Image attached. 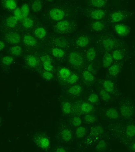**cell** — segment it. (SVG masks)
Wrapping results in <instances>:
<instances>
[{
    "label": "cell",
    "instance_id": "1",
    "mask_svg": "<svg viewBox=\"0 0 135 152\" xmlns=\"http://www.w3.org/2000/svg\"><path fill=\"white\" fill-rule=\"evenodd\" d=\"M69 62L76 67H80L83 63V58L80 54L73 52L70 54L69 56Z\"/></svg>",
    "mask_w": 135,
    "mask_h": 152
},
{
    "label": "cell",
    "instance_id": "2",
    "mask_svg": "<svg viewBox=\"0 0 135 152\" xmlns=\"http://www.w3.org/2000/svg\"><path fill=\"white\" fill-rule=\"evenodd\" d=\"M35 142L39 147L43 149H47L50 145L49 139L41 135H38L35 138Z\"/></svg>",
    "mask_w": 135,
    "mask_h": 152
},
{
    "label": "cell",
    "instance_id": "3",
    "mask_svg": "<svg viewBox=\"0 0 135 152\" xmlns=\"http://www.w3.org/2000/svg\"><path fill=\"white\" fill-rule=\"evenodd\" d=\"M50 16L54 20L59 21L64 17L65 13L62 10L59 9H53L50 11Z\"/></svg>",
    "mask_w": 135,
    "mask_h": 152
},
{
    "label": "cell",
    "instance_id": "4",
    "mask_svg": "<svg viewBox=\"0 0 135 152\" xmlns=\"http://www.w3.org/2000/svg\"><path fill=\"white\" fill-rule=\"evenodd\" d=\"M70 23L66 20L59 22L56 25L57 31L61 33L67 32L70 29Z\"/></svg>",
    "mask_w": 135,
    "mask_h": 152
},
{
    "label": "cell",
    "instance_id": "5",
    "mask_svg": "<svg viewBox=\"0 0 135 152\" xmlns=\"http://www.w3.org/2000/svg\"><path fill=\"white\" fill-rule=\"evenodd\" d=\"M115 29L116 33L120 36H126L129 32V27L122 24L116 25L115 27Z\"/></svg>",
    "mask_w": 135,
    "mask_h": 152
},
{
    "label": "cell",
    "instance_id": "6",
    "mask_svg": "<svg viewBox=\"0 0 135 152\" xmlns=\"http://www.w3.org/2000/svg\"><path fill=\"white\" fill-rule=\"evenodd\" d=\"M6 37L7 41L11 43L17 44L20 41V36L16 33H9L6 35Z\"/></svg>",
    "mask_w": 135,
    "mask_h": 152
},
{
    "label": "cell",
    "instance_id": "7",
    "mask_svg": "<svg viewBox=\"0 0 135 152\" xmlns=\"http://www.w3.org/2000/svg\"><path fill=\"white\" fill-rule=\"evenodd\" d=\"M120 112L123 116L127 118L131 117L133 114L132 109L127 105H122L120 108Z\"/></svg>",
    "mask_w": 135,
    "mask_h": 152
},
{
    "label": "cell",
    "instance_id": "8",
    "mask_svg": "<svg viewBox=\"0 0 135 152\" xmlns=\"http://www.w3.org/2000/svg\"><path fill=\"white\" fill-rule=\"evenodd\" d=\"M103 44L105 49L107 50H111L115 48L116 43L112 38H109L104 40Z\"/></svg>",
    "mask_w": 135,
    "mask_h": 152
},
{
    "label": "cell",
    "instance_id": "9",
    "mask_svg": "<svg viewBox=\"0 0 135 152\" xmlns=\"http://www.w3.org/2000/svg\"><path fill=\"white\" fill-rule=\"evenodd\" d=\"M105 116L109 119H115L118 118L119 116V114L115 109L111 108L106 111Z\"/></svg>",
    "mask_w": 135,
    "mask_h": 152
},
{
    "label": "cell",
    "instance_id": "10",
    "mask_svg": "<svg viewBox=\"0 0 135 152\" xmlns=\"http://www.w3.org/2000/svg\"><path fill=\"white\" fill-rule=\"evenodd\" d=\"M71 74V71L66 68H62L60 69L58 73L59 77L62 80H66L70 77Z\"/></svg>",
    "mask_w": 135,
    "mask_h": 152
},
{
    "label": "cell",
    "instance_id": "11",
    "mask_svg": "<svg viewBox=\"0 0 135 152\" xmlns=\"http://www.w3.org/2000/svg\"><path fill=\"white\" fill-rule=\"evenodd\" d=\"M24 43L29 47H33L37 44L36 40L33 37L30 35H26L24 37Z\"/></svg>",
    "mask_w": 135,
    "mask_h": 152
},
{
    "label": "cell",
    "instance_id": "12",
    "mask_svg": "<svg viewBox=\"0 0 135 152\" xmlns=\"http://www.w3.org/2000/svg\"><path fill=\"white\" fill-rule=\"evenodd\" d=\"M103 87L104 90L109 93L113 92L115 89L113 83L109 80H106L104 81Z\"/></svg>",
    "mask_w": 135,
    "mask_h": 152
},
{
    "label": "cell",
    "instance_id": "13",
    "mask_svg": "<svg viewBox=\"0 0 135 152\" xmlns=\"http://www.w3.org/2000/svg\"><path fill=\"white\" fill-rule=\"evenodd\" d=\"M113 57L110 54L106 53L104 55L103 58V62L104 66L105 68L110 67L113 62Z\"/></svg>",
    "mask_w": 135,
    "mask_h": 152
},
{
    "label": "cell",
    "instance_id": "14",
    "mask_svg": "<svg viewBox=\"0 0 135 152\" xmlns=\"http://www.w3.org/2000/svg\"><path fill=\"white\" fill-rule=\"evenodd\" d=\"M61 136L63 140L68 142L72 138V134L68 129L65 128L61 132Z\"/></svg>",
    "mask_w": 135,
    "mask_h": 152
},
{
    "label": "cell",
    "instance_id": "15",
    "mask_svg": "<svg viewBox=\"0 0 135 152\" xmlns=\"http://www.w3.org/2000/svg\"><path fill=\"white\" fill-rule=\"evenodd\" d=\"M82 91V88L79 85H76L71 86L68 90V92L70 94L76 96L80 94Z\"/></svg>",
    "mask_w": 135,
    "mask_h": 152
},
{
    "label": "cell",
    "instance_id": "16",
    "mask_svg": "<svg viewBox=\"0 0 135 152\" xmlns=\"http://www.w3.org/2000/svg\"><path fill=\"white\" fill-rule=\"evenodd\" d=\"M105 12L103 10H95L92 12L91 16L94 19L100 20L102 18Z\"/></svg>",
    "mask_w": 135,
    "mask_h": 152
},
{
    "label": "cell",
    "instance_id": "17",
    "mask_svg": "<svg viewBox=\"0 0 135 152\" xmlns=\"http://www.w3.org/2000/svg\"><path fill=\"white\" fill-rule=\"evenodd\" d=\"M81 111L85 113H89L92 111L93 109V106L87 102H83L81 105Z\"/></svg>",
    "mask_w": 135,
    "mask_h": 152
},
{
    "label": "cell",
    "instance_id": "18",
    "mask_svg": "<svg viewBox=\"0 0 135 152\" xmlns=\"http://www.w3.org/2000/svg\"><path fill=\"white\" fill-rule=\"evenodd\" d=\"M107 148V144L105 141L101 140L95 147L96 152H105Z\"/></svg>",
    "mask_w": 135,
    "mask_h": 152
},
{
    "label": "cell",
    "instance_id": "19",
    "mask_svg": "<svg viewBox=\"0 0 135 152\" xmlns=\"http://www.w3.org/2000/svg\"><path fill=\"white\" fill-rule=\"evenodd\" d=\"M124 14L121 12H115L111 16L112 20L114 22H117L123 20Z\"/></svg>",
    "mask_w": 135,
    "mask_h": 152
},
{
    "label": "cell",
    "instance_id": "20",
    "mask_svg": "<svg viewBox=\"0 0 135 152\" xmlns=\"http://www.w3.org/2000/svg\"><path fill=\"white\" fill-rule=\"evenodd\" d=\"M89 40L87 37L82 36L78 39L77 41V45L81 47H85L88 45Z\"/></svg>",
    "mask_w": 135,
    "mask_h": 152
},
{
    "label": "cell",
    "instance_id": "21",
    "mask_svg": "<svg viewBox=\"0 0 135 152\" xmlns=\"http://www.w3.org/2000/svg\"><path fill=\"white\" fill-rule=\"evenodd\" d=\"M104 132V129L100 126H95L93 128L91 131V135L94 136H97L103 134Z\"/></svg>",
    "mask_w": 135,
    "mask_h": 152
},
{
    "label": "cell",
    "instance_id": "22",
    "mask_svg": "<svg viewBox=\"0 0 135 152\" xmlns=\"http://www.w3.org/2000/svg\"><path fill=\"white\" fill-rule=\"evenodd\" d=\"M27 64L31 67H34L37 66V61L36 58L33 55H28L26 59Z\"/></svg>",
    "mask_w": 135,
    "mask_h": 152
},
{
    "label": "cell",
    "instance_id": "23",
    "mask_svg": "<svg viewBox=\"0 0 135 152\" xmlns=\"http://www.w3.org/2000/svg\"><path fill=\"white\" fill-rule=\"evenodd\" d=\"M17 21L18 20L14 16H10L6 20V24L10 28H14L17 24Z\"/></svg>",
    "mask_w": 135,
    "mask_h": 152
},
{
    "label": "cell",
    "instance_id": "24",
    "mask_svg": "<svg viewBox=\"0 0 135 152\" xmlns=\"http://www.w3.org/2000/svg\"><path fill=\"white\" fill-rule=\"evenodd\" d=\"M35 34L37 38L42 39L45 37L46 31L44 29L40 27L37 28L35 30Z\"/></svg>",
    "mask_w": 135,
    "mask_h": 152
},
{
    "label": "cell",
    "instance_id": "25",
    "mask_svg": "<svg viewBox=\"0 0 135 152\" xmlns=\"http://www.w3.org/2000/svg\"><path fill=\"white\" fill-rule=\"evenodd\" d=\"M96 52L94 48H91L88 50L86 53V58L89 61H92L95 59Z\"/></svg>",
    "mask_w": 135,
    "mask_h": 152
},
{
    "label": "cell",
    "instance_id": "26",
    "mask_svg": "<svg viewBox=\"0 0 135 152\" xmlns=\"http://www.w3.org/2000/svg\"><path fill=\"white\" fill-rule=\"evenodd\" d=\"M109 73L112 76H115L117 75L120 71L119 66L117 65H113L110 67Z\"/></svg>",
    "mask_w": 135,
    "mask_h": 152
},
{
    "label": "cell",
    "instance_id": "27",
    "mask_svg": "<svg viewBox=\"0 0 135 152\" xmlns=\"http://www.w3.org/2000/svg\"><path fill=\"white\" fill-rule=\"evenodd\" d=\"M52 54L56 58H60L63 57L65 54L64 52L58 48H54L52 50Z\"/></svg>",
    "mask_w": 135,
    "mask_h": 152
},
{
    "label": "cell",
    "instance_id": "28",
    "mask_svg": "<svg viewBox=\"0 0 135 152\" xmlns=\"http://www.w3.org/2000/svg\"><path fill=\"white\" fill-rule=\"evenodd\" d=\"M32 8L34 12H39L42 8V4L40 1H35L33 3Z\"/></svg>",
    "mask_w": 135,
    "mask_h": 152
},
{
    "label": "cell",
    "instance_id": "29",
    "mask_svg": "<svg viewBox=\"0 0 135 152\" xmlns=\"http://www.w3.org/2000/svg\"><path fill=\"white\" fill-rule=\"evenodd\" d=\"M126 134L129 137H133L135 136V126H128L126 129Z\"/></svg>",
    "mask_w": 135,
    "mask_h": 152
},
{
    "label": "cell",
    "instance_id": "30",
    "mask_svg": "<svg viewBox=\"0 0 135 152\" xmlns=\"http://www.w3.org/2000/svg\"><path fill=\"white\" fill-rule=\"evenodd\" d=\"M86 133V128L84 126H80L77 129L76 134L78 138H83Z\"/></svg>",
    "mask_w": 135,
    "mask_h": 152
},
{
    "label": "cell",
    "instance_id": "31",
    "mask_svg": "<svg viewBox=\"0 0 135 152\" xmlns=\"http://www.w3.org/2000/svg\"><path fill=\"white\" fill-rule=\"evenodd\" d=\"M62 109L63 113L65 114H69L71 112V104L68 101H65L63 103Z\"/></svg>",
    "mask_w": 135,
    "mask_h": 152
},
{
    "label": "cell",
    "instance_id": "32",
    "mask_svg": "<svg viewBox=\"0 0 135 152\" xmlns=\"http://www.w3.org/2000/svg\"><path fill=\"white\" fill-rule=\"evenodd\" d=\"M33 21L30 18H26L23 20L22 24L25 28H30L33 25Z\"/></svg>",
    "mask_w": 135,
    "mask_h": 152
},
{
    "label": "cell",
    "instance_id": "33",
    "mask_svg": "<svg viewBox=\"0 0 135 152\" xmlns=\"http://www.w3.org/2000/svg\"><path fill=\"white\" fill-rule=\"evenodd\" d=\"M84 79L88 82H92L94 80V77L93 75L88 70H85L83 73Z\"/></svg>",
    "mask_w": 135,
    "mask_h": 152
},
{
    "label": "cell",
    "instance_id": "34",
    "mask_svg": "<svg viewBox=\"0 0 135 152\" xmlns=\"http://www.w3.org/2000/svg\"><path fill=\"white\" fill-rule=\"evenodd\" d=\"M21 10L23 18L24 19L27 18L29 12V8L28 5L27 4H23L22 6Z\"/></svg>",
    "mask_w": 135,
    "mask_h": 152
},
{
    "label": "cell",
    "instance_id": "35",
    "mask_svg": "<svg viewBox=\"0 0 135 152\" xmlns=\"http://www.w3.org/2000/svg\"><path fill=\"white\" fill-rule=\"evenodd\" d=\"M4 4L5 6L8 9L13 10L15 9L16 8V2L14 1H4Z\"/></svg>",
    "mask_w": 135,
    "mask_h": 152
},
{
    "label": "cell",
    "instance_id": "36",
    "mask_svg": "<svg viewBox=\"0 0 135 152\" xmlns=\"http://www.w3.org/2000/svg\"><path fill=\"white\" fill-rule=\"evenodd\" d=\"M100 96L101 98L104 101L108 102L111 99V96L109 94L108 92L105 91V90H102L100 91Z\"/></svg>",
    "mask_w": 135,
    "mask_h": 152
},
{
    "label": "cell",
    "instance_id": "37",
    "mask_svg": "<svg viewBox=\"0 0 135 152\" xmlns=\"http://www.w3.org/2000/svg\"><path fill=\"white\" fill-rule=\"evenodd\" d=\"M91 2L93 6L97 7H102L106 4V2L104 0H93Z\"/></svg>",
    "mask_w": 135,
    "mask_h": 152
},
{
    "label": "cell",
    "instance_id": "38",
    "mask_svg": "<svg viewBox=\"0 0 135 152\" xmlns=\"http://www.w3.org/2000/svg\"><path fill=\"white\" fill-rule=\"evenodd\" d=\"M78 76L77 75L73 73L71 74L70 77L67 79L66 81L70 84H73L78 81Z\"/></svg>",
    "mask_w": 135,
    "mask_h": 152
},
{
    "label": "cell",
    "instance_id": "39",
    "mask_svg": "<svg viewBox=\"0 0 135 152\" xmlns=\"http://www.w3.org/2000/svg\"><path fill=\"white\" fill-rule=\"evenodd\" d=\"M92 27L94 31H98L103 29L104 28V25L100 22H97L93 23Z\"/></svg>",
    "mask_w": 135,
    "mask_h": 152
},
{
    "label": "cell",
    "instance_id": "40",
    "mask_svg": "<svg viewBox=\"0 0 135 152\" xmlns=\"http://www.w3.org/2000/svg\"><path fill=\"white\" fill-rule=\"evenodd\" d=\"M43 66L45 70L48 72H51L53 69V66L51 64V61L43 63Z\"/></svg>",
    "mask_w": 135,
    "mask_h": 152
},
{
    "label": "cell",
    "instance_id": "41",
    "mask_svg": "<svg viewBox=\"0 0 135 152\" xmlns=\"http://www.w3.org/2000/svg\"><path fill=\"white\" fill-rule=\"evenodd\" d=\"M84 120L86 122L88 123H93L97 120V116H95L87 114L84 117Z\"/></svg>",
    "mask_w": 135,
    "mask_h": 152
},
{
    "label": "cell",
    "instance_id": "42",
    "mask_svg": "<svg viewBox=\"0 0 135 152\" xmlns=\"http://www.w3.org/2000/svg\"><path fill=\"white\" fill-rule=\"evenodd\" d=\"M11 53L14 56H19L22 53V48L19 46H15L12 48Z\"/></svg>",
    "mask_w": 135,
    "mask_h": 152
},
{
    "label": "cell",
    "instance_id": "43",
    "mask_svg": "<svg viewBox=\"0 0 135 152\" xmlns=\"http://www.w3.org/2000/svg\"><path fill=\"white\" fill-rule=\"evenodd\" d=\"M112 57L115 60H119L122 59L123 56L120 51L116 50L113 52Z\"/></svg>",
    "mask_w": 135,
    "mask_h": 152
},
{
    "label": "cell",
    "instance_id": "44",
    "mask_svg": "<svg viewBox=\"0 0 135 152\" xmlns=\"http://www.w3.org/2000/svg\"><path fill=\"white\" fill-rule=\"evenodd\" d=\"M13 60L14 59L12 57L10 56H6L3 58L2 59V62L4 65L10 66L13 62Z\"/></svg>",
    "mask_w": 135,
    "mask_h": 152
},
{
    "label": "cell",
    "instance_id": "45",
    "mask_svg": "<svg viewBox=\"0 0 135 152\" xmlns=\"http://www.w3.org/2000/svg\"><path fill=\"white\" fill-rule=\"evenodd\" d=\"M14 16L18 20H19L23 18L22 14L21 9L17 8L14 11Z\"/></svg>",
    "mask_w": 135,
    "mask_h": 152
},
{
    "label": "cell",
    "instance_id": "46",
    "mask_svg": "<svg viewBox=\"0 0 135 152\" xmlns=\"http://www.w3.org/2000/svg\"><path fill=\"white\" fill-rule=\"evenodd\" d=\"M56 44L58 47L63 48L65 47L67 43L65 40L64 38H60L56 41Z\"/></svg>",
    "mask_w": 135,
    "mask_h": 152
},
{
    "label": "cell",
    "instance_id": "47",
    "mask_svg": "<svg viewBox=\"0 0 135 152\" xmlns=\"http://www.w3.org/2000/svg\"><path fill=\"white\" fill-rule=\"evenodd\" d=\"M88 100L91 103H95L98 101L99 97L97 94H95V93H93L89 96Z\"/></svg>",
    "mask_w": 135,
    "mask_h": 152
},
{
    "label": "cell",
    "instance_id": "48",
    "mask_svg": "<svg viewBox=\"0 0 135 152\" xmlns=\"http://www.w3.org/2000/svg\"><path fill=\"white\" fill-rule=\"evenodd\" d=\"M72 123L74 126L77 127L80 126L82 123L81 119L79 117H74L72 119Z\"/></svg>",
    "mask_w": 135,
    "mask_h": 152
},
{
    "label": "cell",
    "instance_id": "49",
    "mask_svg": "<svg viewBox=\"0 0 135 152\" xmlns=\"http://www.w3.org/2000/svg\"><path fill=\"white\" fill-rule=\"evenodd\" d=\"M54 75L52 73L48 71H45L43 73L42 77L44 79L47 80H50L53 77Z\"/></svg>",
    "mask_w": 135,
    "mask_h": 152
},
{
    "label": "cell",
    "instance_id": "50",
    "mask_svg": "<svg viewBox=\"0 0 135 152\" xmlns=\"http://www.w3.org/2000/svg\"><path fill=\"white\" fill-rule=\"evenodd\" d=\"M41 60L43 63L45 62V61H51V59L50 57L49 56H43L41 58Z\"/></svg>",
    "mask_w": 135,
    "mask_h": 152
},
{
    "label": "cell",
    "instance_id": "51",
    "mask_svg": "<svg viewBox=\"0 0 135 152\" xmlns=\"http://www.w3.org/2000/svg\"><path fill=\"white\" fill-rule=\"evenodd\" d=\"M4 46H5V45H4V43L2 41L0 42V50L1 51H2V50L4 49Z\"/></svg>",
    "mask_w": 135,
    "mask_h": 152
},
{
    "label": "cell",
    "instance_id": "52",
    "mask_svg": "<svg viewBox=\"0 0 135 152\" xmlns=\"http://www.w3.org/2000/svg\"><path fill=\"white\" fill-rule=\"evenodd\" d=\"M56 152H66L65 149L64 148H62V147H59L57 149L56 151Z\"/></svg>",
    "mask_w": 135,
    "mask_h": 152
},
{
    "label": "cell",
    "instance_id": "53",
    "mask_svg": "<svg viewBox=\"0 0 135 152\" xmlns=\"http://www.w3.org/2000/svg\"><path fill=\"white\" fill-rule=\"evenodd\" d=\"M131 149L132 151L135 152V142L131 146Z\"/></svg>",
    "mask_w": 135,
    "mask_h": 152
}]
</instances>
